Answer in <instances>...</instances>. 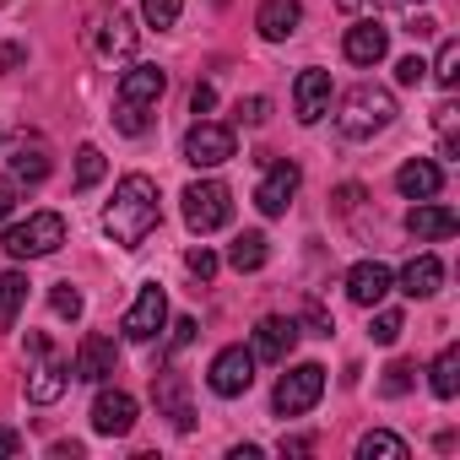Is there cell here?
I'll list each match as a JSON object with an SVG mask.
<instances>
[{"label":"cell","instance_id":"27","mask_svg":"<svg viewBox=\"0 0 460 460\" xmlns=\"http://www.w3.org/2000/svg\"><path fill=\"white\" fill-rule=\"evenodd\" d=\"M22 304H28V277L22 271H6V277H0V331L17 325Z\"/></svg>","mask_w":460,"mask_h":460},{"label":"cell","instance_id":"30","mask_svg":"<svg viewBox=\"0 0 460 460\" xmlns=\"http://www.w3.org/2000/svg\"><path fill=\"white\" fill-rule=\"evenodd\" d=\"M428 71H433L444 87H455V82H460V44H455V39H444V44H438V60H433Z\"/></svg>","mask_w":460,"mask_h":460},{"label":"cell","instance_id":"2","mask_svg":"<svg viewBox=\"0 0 460 460\" xmlns=\"http://www.w3.org/2000/svg\"><path fill=\"white\" fill-rule=\"evenodd\" d=\"M390 119H395V98L385 87H374V82L352 87L341 98V109H336V130L347 141H374L379 130H390Z\"/></svg>","mask_w":460,"mask_h":460},{"label":"cell","instance_id":"17","mask_svg":"<svg viewBox=\"0 0 460 460\" xmlns=\"http://www.w3.org/2000/svg\"><path fill=\"white\" fill-rule=\"evenodd\" d=\"M460 227V217L449 211V206H438V200H417L411 211H406V234L417 239V244H438V239H449Z\"/></svg>","mask_w":460,"mask_h":460},{"label":"cell","instance_id":"29","mask_svg":"<svg viewBox=\"0 0 460 460\" xmlns=\"http://www.w3.org/2000/svg\"><path fill=\"white\" fill-rule=\"evenodd\" d=\"M103 173H109L103 152H98V146H82V152H76V190H93Z\"/></svg>","mask_w":460,"mask_h":460},{"label":"cell","instance_id":"12","mask_svg":"<svg viewBox=\"0 0 460 460\" xmlns=\"http://www.w3.org/2000/svg\"><path fill=\"white\" fill-rule=\"evenodd\" d=\"M390 288H395V271H390L385 261H363V266L347 271V298H352L358 309H379V304L390 298Z\"/></svg>","mask_w":460,"mask_h":460},{"label":"cell","instance_id":"44","mask_svg":"<svg viewBox=\"0 0 460 460\" xmlns=\"http://www.w3.org/2000/svg\"><path fill=\"white\" fill-rule=\"evenodd\" d=\"M336 6H341V12H379L385 0H336Z\"/></svg>","mask_w":460,"mask_h":460},{"label":"cell","instance_id":"34","mask_svg":"<svg viewBox=\"0 0 460 460\" xmlns=\"http://www.w3.org/2000/svg\"><path fill=\"white\" fill-rule=\"evenodd\" d=\"M266 114H271V103L266 98H239V109H234V125H266Z\"/></svg>","mask_w":460,"mask_h":460},{"label":"cell","instance_id":"16","mask_svg":"<svg viewBox=\"0 0 460 460\" xmlns=\"http://www.w3.org/2000/svg\"><path fill=\"white\" fill-rule=\"evenodd\" d=\"M130 428H136V395H125V390H98V401H93V433L125 438Z\"/></svg>","mask_w":460,"mask_h":460},{"label":"cell","instance_id":"5","mask_svg":"<svg viewBox=\"0 0 460 460\" xmlns=\"http://www.w3.org/2000/svg\"><path fill=\"white\" fill-rule=\"evenodd\" d=\"M28 358H33V368H28V401L33 406H55L66 395V385H71V363L55 358L49 336H39V331L28 336Z\"/></svg>","mask_w":460,"mask_h":460},{"label":"cell","instance_id":"41","mask_svg":"<svg viewBox=\"0 0 460 460\" xmlns=\"http://www.w3.org/2000/svg\"><path fill=\"white\" fill-rule=\"evenodd\" d=\"M190 341H195V320H179V325H173V341H168V347L179 352V347H190Z\"/></svg>","mask_w":460,"mask_h":460},{"label":"cell","instance_id":"36","mask_svg":"<svg viewBox=\"0 0 460 460\" xmlns=\"http://www.w3.org/2000/svg\"><path fill=\"white\" fill-rule=\"evenodd\" d=\"M184 266H190V277H195V282H211V277H217V255H211L206 244H195V250L184 255Z\"/></svg>","mask_w":460,"mask_h":460},{"label":"cell","instance_id":"10","mask_svg":"<svg viewBox=\"0 0 460 460\" xmlns=\"http://www.w3.org/2000/svg\"><path fill=\"white\" fill-rule=\"evenodd\" d=\"M206 385H211L222 401L244 395V390L255 385V352H250V347H222V352L211 358V368H206Z\"/></svg>","mask_w":460,"mask_h":460},{"label":"cell","instance_id":"46","mask_svg":"<svg viewBox=\"0 0 460 460\" xmlns=\"http://www.w3.org/2000/svg\"><path fill=\"white\" fill-rule=\"evenodd\" d=\"M49 455H55V460H82V444H76V438H71V444H55V449H49Z\"/></svg>","mask_w":460,"mask_h":460},{"label":"cell","instance_id":"9","mask_svg":"<svg viewBox=\"0 0 460 460\" xmlns=\"http://www.w3.org/2000/svg\"><path fill=\"white\" fill-rule=\"evenodd\" d=\"M234 152H239V146H234V130L217 125V119H195V125L184 130V163H190V168H222Z\"/></svg>","mask_w":460,"mask_h":460},{"label":"cell","instance_id":"14","mask_svg":"<svg viewBox=\"0 0 460 460\" xmlns=\"http://www.w3.org/2000/svg\"><path fill=\"white\" fill-rule=\"evenodd\" d=\"M293 114H298V125H320L331 114V71H298V82H293Z\"/></svg>","mask_w":460,"mask_h":460},{"label":"cell","instance_id":"8","mask_svg":"<svg viewBox=\"0 0 460 460\" xmlns=\"http://www.w3.org/2000/svg\"><path fill=\"white\" fill-rule=\"evenodd\" d=\"M320 395H325V368H320V363H298V368H288V374L277 379L271 406H277L282 417H304Z\"/></svg>","mask_w":460,"mask_h":460},{"label":"cell","instance_id":"1","mask_svg":"<svg viewBox=\"0 0 460 460\" xmlns=\"http://www.w3.org/2000/svg\"><path fill=\"white\" fill-rule=\"evenodd\" d=\"M163 222V206H157V184L146 173H125L114 184V200L103 206V234L119 244V250H141Z\"/></svg>","mask_w":460,"mask_h":460},{"label":"cell","instance_id":"15","mask_svg":"<svg viewBox=\"0 0 460 460\" xmlns=\"http://www.w3.org/2000/svg\"><path fill=\"white\" fill-rule=\"evenodd\" d=\"M298 347V320H288V314H266L261 325H255V363H288V352Z\"/></svg>","mask_w":460,"mask_h":460},{"label":"cell","instance_id":"32","mask_svg":"<svg viewBox=\"0 0 460 460\" xmlns=\"http://www.w3.org/2000/svg\"><path fill=\"white\" fill-rule=\"evenodd\" d=\"M49 309H55L60 320H82V293H76L71 282H55V288H49Z\"/></svg>","mask_w":460,"mask_h":460},{"label":"cell","instance_id":"35","mask_svg":"<svg viewBox=\"0 0 460 460\" xmlns=\"http://www.w3.org/2000/svg\"><path fill=\"white\" fill-rule=\"evenodd\" d=\"M114 125H119L125 136H146V109H141V103H119V109H114Z\"/></svg>","mask_w":460,"mask_h":460},{"label":"cell","instance_id":"42","mask_svg":"<svg viewBox=\"0 0 460 460\" xmlns=\"http://www.w3.org/2000/svg\"><path fill=\"white\" fill-rule=\"evenodd\" d=\"M17 211V184H0V222Z\"/></svg>","mask_w":460,"mask_h":460},{"label":"cell","instance_id":"20","mask_svg":"<svg viewBox=\"0 0 460 460\" xmlns=\"http://www.w3.org/2000/svg\"><path fill=\"white\" fill-rule=\"evenodd\" d=\"M347 60L352 66H379L385 55H390V28H379V22H358V28H347Z\"/></svg>","mask_w":460,"mask_h":460},{"label":"cell","instance_id":"7","mask_svg":"<svg viewBox=\"0 0 460 460\" xmlns=\"http://www.w3.org/2000/svg\"><path fill=\"white\" fill-rule=\"evenodd\" d=\"M227 217H234V190H227L222 179H195L184 190V222H190V234H217V227H227Z\"/></svg>","mask_w":460,"mask_h":460},{"label":"cell","instance_id":"38","mask_svg":"<svg viewBox=\"0 0 460 460\" xmlns=\"http://www.w3.org/2000/svg\"><path fill=\"white\" fill-rule=\"evenodd\" d=\"M422 76H428V66H422V60H417V55H406V60H401V66H395V82H401V87H417V82H422Z\"/></svg>","mask_w":460,"mask_h":460},{"label":"cell","instance_id":"6","mask_svg":"<svg viewBox=\"0 0 460 460\" xmlns=\"http://www.w3.org/2000/svg\"><path fill=\"white\" fill-rule=\"evenodd\" d=\"M0 168H6V184H17V190L44 184V179H49V168H55L49 141H44V136H33V130L12 136L6 146H0Z\"/></svg>","mask_w":460,"mask_h":460},{"label":"cell","instance_id":"11","mask_svg":"<svg viewBox=\"0 0 460 460\" xmlns=\"http://www.w3.org/2000/svg\"><path fill=\"white\" fill-rule=\"evenodd\" d=\"M298 184H304V168H298V163H266V179L255 184V206H261L266 217H282V211L293 206Z\"/></svg>","mask_w":460,"mask_h":460},{"label":"cell","instance_id":"18","mask_svg":"<svg viewBox=\"0 0 460 460\" xmlns=\"http://www.w3.org/2000/svg\"><path fill=\"white\" fill-rule=\"evenodd\" d=\"M114 363H119V347H114L109 336H82V347H76V363H71V379L103 385V379L114 374Z\"/></svg>","mask_w":460,"mask_h":460},{"label":"cell","instance_id":"13","mask_svg":"<svg viewBox=\"0 0 460 460\" xmlns=\"http://www.w3.org/2000/svg\"><path fill=\"white\" fill-rule=\"evenodd\" d=\"M163 325H168V298H163L157 282H146V288L136 293L130 314H125V336H130V341H152Z\"/></svg>","mask_w":460,"mask_h":460},{"label":"cell","instance_id":"40","mask_svg":"<svg viewBox=\"0 0 460 460\" xmlns=\"http://www.w3.org/2000/svg\"><path fill=\"white\" fill-rule=\"evenodd\" d=\"M12 455H22V433L17 428H0V460H12Z\"/></svg>","mask_w":460,"mask_h":460},{"label":"cell","instance_id":"25","mask_svg":"<svg viewBox=\"0 0 460 460\" xmlns=\"http://www.w3.org/2000/svg\"><path fill=\"white\" fill-rule=\"evenodd\" d=\"M411 449H406V438L401 433H390V428H374V433H363L358 438V460H406Z\"/></svg>","mask_w":460,"mask_h":460},{"label":"cell","instance_id":"21","mask_svg":"<svg viewBox=\"0 0 460 460\" xmlns=\"http://www.w3.org/2000/svg\"><path fill=\"white\" fill-rule=\"evenodd\" d=\"M438 184H444V173H438V163H428V157H411V163L395 168V190H401L406 200H433Z\"/></svg>","mask_w":460,"mask_h":460},{"label":"cell","instance_id":"33","mask_svg":"<svg viewBox=\"0 0 460 460\" xmlns=\"http://www.w3.org/2000/svg\"><path fill=\"white\" fill-rule=\"evenodd\" d=\"M401 331H406L401 309H379V314H374V331H368V336H374L379 347H395V341H401Z\"/></svg>","mask_w":460,"mask_h":460},{"label":"cell","instance_id":"4","mask_svg":"<svg viewBox=\"0 0 460 460\" xmlns=\"http://www.w3.org/2000/svg\"><path fill=\"white\" fill-rule=\"evenodd\" d=\"M136 22H130V12H119V6H98L93 17H87V49L103 60V66H114V60H130L136 55Z\"/></svg>","mask_w":460,"mask_h":460},{"label":"cell","instance_id":"43","mask_svg":"<svg viewBox=\"0 0 460 460\" xmlns=\"http://www.w3.org/2000/svg\"><path fill=\"white\" fill-rule=\"evenodd\" d=\"M12 66H22V44H6V49H0V71H12Z\"/></svg>","mask_w":460,"mask_h":460},{"label":"cell","instance_id":"26","mask_svg":"<svg viewBox=\"0 0 460 460\" xmlns=\"http://www.w3.org/2000/svg\"><path fill=\"white\" fill-rule=\"evenodd\" d=\"M266 234H239L234 244H227V266H234V271H261L266 266Z\"/></svg>","mask_w":460,"mask_h":460},{"label":"cell","instance_id":"22","mask_svg":"<svg viewBox=\"0 0 460 460\" xmlns=\"http://www.w3.org/2000/svg\"><path fill=\"white\" fill-rule=\"evenodd\" d=\"M163 93H168V76H163L157 66H130V71L119 76V103H141V109H146V103H157Z\"/></svg>","mask_w":460,"mask_h":460},{"label":"cell","instance_id":"3","mask_svg":"<svg viewBox=\"0 0 460 460\" xmlns=\"http://www.w3.org/2000/svg\"><path fill=\"white\" fill-rule=\"evenodd\" d=\"M6 255L12 261H39V255H55L66 244V217L60 211H33L28 222H12L6 227Z\"/></svg>","mask_w":460,"mask_h":460},{"label":"cell","instance_id":"19","mask_svg":"<svg viewBox=\"0 0 460 460\" xmlns=\"http://www.w3.org/2000/svg\"><path fill=\"white\" fill-rule=\"evenodd\" d=\"M298 22H304V6H298V0H261V12H255V28H261V39H266V44L293 39V33H298Z\"/></svg>","mask_w":460,"mask_h":460},{"label":"cell","instance_id":"31","mask_svg":"<svg viewBox=\"0 0 460 460\" xmlns=\"http://www.w3.org/2000/svg\"><path fill=\"white\" fill-rule=\"evenodd\" d=\"M179 12H184V0H141V17L163 33V28H173L179 22Z\"/></svg>","mask_w":460,"mask_h":460},{"label":"cell","instance_id":"45","mask_svg":"<svg viewBox=\"0 0 460 460\" xmlns=\"http://www.w3.org/2000/svg\"><path fill=\"white\" fill-rule=\"evenodd\" d=\"M314 449V438H282V455H309Z\"/></svg>","mask_w":460,"mask_h":460},{"label":"cell","instance_id":"28","mask_svg":"<svg viewBox=\"0 0 460 460\" xmlns=\"http://www.w3.org/2000/svg\"><path fill=\"white\" fill-rule=\"evenodd\" d=\"M455 390H460V347H444L433 358V395L438 401H455Z\"/></svg>","mask_w":460,"mask_h":460},{"label":"cell","instance_id":"39","mask_svg":"<svg viewBox=\"0 0 460 460\" xmlns=\"http://www.w3.org/2000/svg\"><path fill=\"white\" fill-rule=\"evenodd\" d=\"M190 109H195V114H211V109H217V87H211V82H200V87L190 93Z\"/></svg>","mask_w":460,"mask_h":460},{"label":"cell","instance_id":"37","mask_svg":"<svg viewBox=\"0 0 460 460\" xmlns=\"http://www.w3.org/2000/svg\"><path fill=\"white\" fill-rule=\"evenodd\" d=\"M411 374H417L411 363H390V368H385V385H379V390H385V395H406V390H411Z\"/></svg>","mask_w":460,"mask_h":460},{"label":"cell","instance_id":"24","mask_svg":"<svg viewBox=\"0 0 460 460\" xmlns=\"http://www.w3.org/2000/svg\"><path fill=\"white\" fill-rule=\"evenodd\" d=\"M152 395H157V406L173 417V428H179V433H190V428H195V411H190V401H184L179 374H152Z\"/></svg>","mask_w":460,"mask_h":460},{"label":"cell","instance_id":"23","mask_svg":"<svg viewBox=\"0 0 460 460\" xmlns=\"http://www.w3.org/2000/svg\"><path fill=\"white\" fill-rule=\"evenodd\" d=\"M438 288H444V261H438V255L406 261V271H401V293H406V298H433Z\"/></svg>","mask_w":460,"mask_h":460}]
</instances>
